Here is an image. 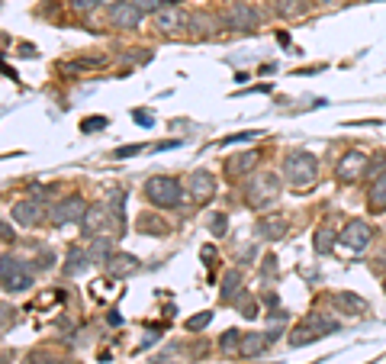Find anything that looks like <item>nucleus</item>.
I'll return each instance as SVG.
<instances>
[{
	"label": "nucleus",
	"mask_w": 386,
	"mask_h": 364,
	"mask_svg": "<svg viewBox=\"0 0 386 364\" xmlns=\"http://www.w3.org/2000/svg\"><path fill=\"white\" fill-rule=\"evenodd\" d=\"M155 23H158V29H165V32H178L180 26H187V16L171 3V7H161V10L155 13Z\"/></svg>",
	"instance_id": "17"
},
{
	"label": "nucleus",
	"mask_w": 386,
	"mask_h": 364,
	"mask_svg": "<svg viewBox=\"0 0 386 364\" xmlns=\"http://www.w3.org/2000/svg\"><path fill=\"white\" fill-rule=\"evenodd\" d=\"M0 284H3L7 293H23V290L32 287V268L23 258L3 255V261H0Z\"/></svg>",
	"instance_id": "3"
},
{
	"label": "nucleus",
	"mask_w": 386,
	"mask_h": 364,
	"mask_svg": "<svg viewBox=\"0 0 386 364\" xmlns=\"http://www.w3.org/2000/svg\"><path fill=\"white\" fill-rule=\"evenodd\" d=\"M258 236L261 239H283L287 236V219L283 216H264L258 223Z\"/></svg>",
	"instance_id": "19"
},
{
	"label": "nucleus",
	"mask_w": 386,
	"mask_h": 364,
	"mask_svg": "<svg viewBox=\"0 0 386 364\" xmlns=\"http://www.w3.org/2000/svg\"><path fill=\"white\" fill-rule=\"evenodd\" d=\"M187 184H190V197H193L197 204H206L209 197L216 193V178L209 171H193Z\"/></svg>",
	"instance_id": "11"
},
{
	"label": "nucleus",
	"mask_w": 386,
	"mask_h": 364,
	"mask_svg": "<svg viewBox=\"0 0 386 364\" xmlns=\"http://www.w3.org/2000/svg\"><path fill=\"white\" fill-rule=\"evenodd\" d=\"M145 197L152 200L155 206L167 210V206H178L184 200V187H180L174 178H165V174H155L145 181Z\"/></svg>",
	"instance_id": "4"
},
{
	"label": "nucleus",
	"mask_w": 386,
	"mask_h": 364,
	"mask_svg": "<svg viewBox=\"0 0 386 364\" xmlns=\"http://www.w3.org/2000/svg\"><path fill=\"white\" fill-rule=\"evenodd\" d=\"M341 242H345L351 252H364V248L374 242V229H370V223H364V219H351V223L341 229Z\"/></svg>",
	"instance_id": "7"
},
{
	"label": "nucleus",
	"mask_w": 386,
	"mask_h": 364,
	"mask_svg": "<svg viewBox=\"0 0 386 364\" xmlns=\"http://www.w3.org/2000/svg\"><path fill=\"white\" fill-rule=\"evenodd\" d=\"M213 232H226V216H213Z\"/></svg>",
	"instance_id": "35"
},
{
	"label": "nucleus",
	"mask_w": 386,
	"mask_h": 364,
	"mask_svg": "<svg viewBox=\"0 0 386 364\" xmlns=\"http://www.w3.org/2000/svg\"><path fill=\"white\" fill-rule=\"evenodd\" d=\"M277 339V332H267V335H261V332H248L245 339H241V345H239V354L241 358H254V354H261L267 345Z\"/></svg>",
	"instance_id": "16"
},
{
	"label": "nucleus",
	"mask_w": 386,
	"mask_h": 364,
	"mask_svg": "<svg viewBox=\"0 0 386 364\" xmlns=\"http://www.w3.org/2000/svg\"><path fill=\"white\" fill-rule=\"evenodd\" d=\"M97 3H104V0H71L74 10H91V7H97Z\"/></svg>",
	"instance_id": "32"
},
{
	"label": "nucleus",
	"mask_w": 386,
	"mask_h": 364,
	"mask_svg": "<svg viewBox=\"0 0 386 364\" xmlns=\"http://www.w3.org/2000/svg\"><path fill=\"white\" fill-rule=\"evenodd\" d=\"M258 132H239V136H229V139H222L219 145H235V142H248V139H254Z\"/></svg>",
	"instance_id": "31"
},
{
	"label": "nucleus",
	"mask_w": 386,
	"mask_h": 364,
	"mask_svg": "<svg viewBox=\"0 0 386 364\" xmlns=\"http://www.w3.org/2000/svg\"><path fill=\"white\" fill-rule=\"evenodd\" d=\"M132 117H136V123H142V126H152V113H142V110H136Z\"/></svg>",
	"instance_id": "37"
},
{
	"label": "nucleus",
	"mask_w": 386,
	"mask_h": 364,
	"mask_svg": "<svg viewBox=\"0 0 386 364\" xmlns=\"http://www.w3.org/2000/svg\"><path fill=\"white\" fill-rule=\"evenodd\" d=\"M0 232H3V236H0L3 242H13V239H16V236H13V229H10V223H7V219H3V226H0Z\"/></svg>",
	"instance_id": "36"
},
{
	"label": "nucleus",
	"mask_w": 386,
	"mask_h": 364,
	"mask_svg": "<svg viewBox=\"0 0 386 364\" xmlns=\"http://www.w3.org/2000/svg\"><path fill=\"white\" fill-rule=\"evenodd\" d=\"M332 232H328V229H319V232H315V248H319V252H328V248H332Z\"/></svg>",
	"instance_id": "27"
},
{
	"label": "nucleus",
	"mask_w": 386,
	"mask_h": 364,
	"mask_svg": "<svg viewBox=\"0 0 386 364\" xmlns=\"http://www.w3.org/2000/svg\"><path fill=\"white\" fill-rule=\"evenodd\" d=\"M239 345H241V335H239V332H235V329H229V332L222 335V342H219V348H222V352H235V348H239Z\"/></svg>",
	"instance_id": "25"
},
{
	"label": "nucleus",
	"mask_w": 386,
	"mask_h": 364,
	"mask_svg": "<svg viewBox=\"0 0 386 364\" xmlns=\"http://www.w3.org/2000/svg\"><path fill=\"white\" fill-rule=\"evenodd\" d=\"M254 165H258V151H245V155H232L226 161V174H229L232 181H239L245 174L254 171Z\"/></svg>",
	"instance_id": "13"
},
{
	"label": "nucleus",
	"mask_w": 386,
	"mask_h": 364,
	"mask_svg": "<svg viewBox=\"0 0 386 364\" xmlns=\"http://www.w3.org/2000/svg\"><path fill=\"white\" fill-rule=\"evenodd\" d=\"M335 329H338V322L335 319H325L322 313H313V316H306L303 326H296V329H293L290 345L293 348H296V345H309V342H315L319 335L335 332Z\"/></svg>",
	"instance_id": "5"
},
{
	"label": "nucleus",
	"mask_w": 386,
	"mask_h": 364,
	"mask_svg": "<svg viewBox=\"0 0 386 364\" xmlns=\"http://www.w3.org/2000/svg\"><path fill=\"white\" fill-rule=\"evenodd\" d=\"M110 219H113V213H106L104 206H91L87 216H84V232H87V236H100Z\"/></svg>",
	"instance_id": "18"
},
{
	"label": "nucleus",
	"mask_w": 386,
	"mask_h": 364,
	"mask_svg": "<svg viewBox=\"0 0 386 364\" xmlns=\"http://www.w3.org/2000/svg\"><path fill=\"white\" fill-rule=\"evenodd\" d=\"M241 313H245V316H258V306H254V300H241Z\"/></svg>",
	"instance_id": "34"
},
{
	"label": "nucleus",
	"mask_w": 386,
	"mask_h": 364,
	"mask_svg": "<svg viewBox=\"0 0 386 364\" xmlns=\"http://www.w3.org/2000/svg\"><path fill=\"white\" fill-rule=\"evenodd\" d=\"M132 3H136L142 13H158L161 10V0H132Z\"/></svg>",
	"instance_id": "28"
},
{
	"label": "nucleus",
	"mask_w": 386,
	"mask_h": 364,
	"mask_svg": "<svg viewBox=\"0 0 386 364\" xmlns=\"http://www.w3.org/2000/svg\"><path fill=\"white\" fill-rule=\"evenodd\" d=\"M138 229H142V232H152V236H165L167 232V226L161 223L158 216H142V219H138Z\"/></svg>",
	"instance_id": "24"
},
{
	"label": "nucleus",
	"mask_w": 386,
	"mask_h": 364,
	"mask_svg": "<svg viewBox=\"0 0 386 364\" xmlns=\"http://www.w3.org/2000/svg\"><path fill=\"white\" fill-rule=\"evenodd\" d=\"M277 197H280V178L274 171H261L245 181V204L254 206V210L271 206Z\"/></svg>",
	"instance_id": "1"
},
{
	"label": "nucleus",
	"mask_w": 386,
	"mask_h": 364,
	"mask_svg": "<svg viewBox=\"0 0 386 364\" xmlns=\"http://www.w3.org/2000/svg\"><path fill=\"white\" fill-rule=\"evenodd\" d=\"M367 204H370V210H374V213H383V210H386V171L380 174L374 184H370Z\"/></svg>",
	"instance_id": "20"
},
{
	"label": "nucleus",
	"mask_w": 386,
	"mask_h": 364,
	"mask_svg": "<svg viewBox=\"0 0 386 364\" xmlns=\"http://www.w3.org/2000/svg\"><path fill=\"white\" fill-rule=\"evenodd\" d=\"M87 268H91V252H84L81 245L68 248V255H64V274H68V278H77V274H84Z\"/></svg>",
	"instance_id": "14"
},
{
	"label": "nucleus",
	"mask_w": 386,
	"mask_h": 364,
	"mask_svg": "<svg viewBox=\"0 0 386 364\" xmlns=\"http://www.w3.org/2000/svg\"><path fill=\"white\" fill-rule=\"evenodd\" d=\"M209 322H213V313H200V316L187 319V329H190V332H200V329H206Z\"/></svg>",
	"instance_id": "26"
},
{
	"label": "nucleus",
	"mask_w": 386,
	"mask_h": 364,
	"mask_svg": "<svg viewBox=\"0 0 386 364\" xmlns=\"http://www.w3.org/2000/svg\"><path fill=\"white\" fill-rule=\"evenodd\" d=\"M142 16H145V13L138 10L132 0H123V3L110 7V23H113L116 29H136L138 23H142Z\"/></svg>",
	"instance_id": "9"
},
{
	"label": "nucleus",
	"mask_w": 386,
	"mask_h": 364,
	"mask_svg": "<svg viewBox=\"0 0 386 364\" xmlns=\"http://www.w3.org/2000/svg\"><path fill=\"white\" fill-rule=\"evenodd\" d=\"M13 219L20 226H39L42 219H45V213H42V204L39 200H23V204H16L13 206Z\"/></svg>",
	"instance_id": "12"
},
{
	"label": "nucleus",
	"mask_w": 386,
	"mask_h": 364,
	"mask_svg": "<svg viewBox=\"0 0 386 364\" xmlns=\"http://www.w3.org/2000/svg\"><path fill=\"white\" fill-rule=\"evenodd\" d=\"M29 197H32V200H45V197H49V187H39V184H32V187H29Z\"/></svg>",
	"instance_id": "33"
},
{
	"label": "nucleus",
	"mask_w": 386,
	"mask_h": 364,
	"mask_svg": "<svg viewBox=\"0 0 386 364\" xmlns=\"http://www.w3.org/2000/svg\"><path fill=\"white\" fill-rule=\"evenodd\" d=\"M241 271H229V274H226V278H222V300L226 303H232L235 300V297H239L241 293Z\"/></svg>",
	"instance_id": "21"
},
{
	"label": "nucleus",
	"mask_w": 386,
	"mask_h": 364,
	"mask_svg": "<svg viewBox=\"0 0 386 364\" xmlns=\"http://www.w3.org/2000/svg\"><path fill=\"white\" fill-rule=\"evenodd\" d=\"M84 132H91V129H106V119L104 117H94V119H84L81 123Z\"/></svg>",
	"instance_id": "30"
},
{
	"label": "nucleus",
	"mask_w": 386,
	"mask_h": 364,
	"mask_svg": "<svg viewBox=\"0 0 386 364\" xmlns=\"http://www.w3.org/2000/svg\"><path fill=\"white\" fill-rule=\"evenodd\" d=\"M110 248H113V242H110V239L97 236L94 242H91V261H100V265H106V261L113 258V252H110Z\"/></svg>",
	"instance_id": "22"
},
{
	"label": "nucleus",
	"mask_w": 386,
	"mask_h": 364,
	"mask_svg": "<svg viewBox=\"0 0 386 364\" xmlns=\"http://www.w3.org/2000/svg\"><path fill=\"white\" fill-rule=\"evenodd\" d=\"M222 23L229 29H254L258 26V10L248 7V3H232L229 10H226V16H222Z\"/></svg>",
	"instance_id": "10"
},
{
	"label": "nucleus",
	"mask_w": 386,
	"mask_h": 364,
	"mask_svg": "<svg viewBox=\"0 0 386 364\" xmlns=\"http://www.w3.org/2000/svg\"><path fill=\"white\" fill-rule=\"evenodd\" d=\"M335 174H338V181H341V184L361 181V178L367 174V158L361 155V151H348V155H341V161H338Z\"/></svg>",
	"instance_id": "8"
},
{
	"label": "nucleus",
	"mask_w": 386,
	"mask_h": 364,
	"mask_svg": "<svg viewBox=\"0 0 386 364\" xmlns=\"http://www.w3.org/2000/svg\"><path fill=\"white\" fill-rule=\"evenodd\" d=\"M283 174H287V181H290L293 187L309 191L315 184V174H319V161H315V155H309V151H293L290 158L283 161Z\"/></svg>",
	"instance_id": "2"
},
{
	"label": "nucleus",
	"mask_w": 386,
	"mask_h": 364,
	"mask_svg": "<svg viewBox=\"0 0 386 364\" xmlns=\"http://www.w3.org/2000/svg\"><path fill=\"white\" fill-rule=\"evenodd\" d=\"M332 300H335V306H345V310H354V313H367V303L361 300V297H354V293H335Z\"/></svg>",
	"instance_id": "23"
},
{
	"label": "nucleus",
	"mask_w": 386,
	"mask_h": 364,
	"mask_svg": "<svg viewBox=\"0 0 386 364\" xmlns=\"http://www.w3.org/2000/svg\"><path fill=\"white\" fill-rule=\"evenodd\" d=\"M106 271H110V278H132V274L138 271V258L119 252V255H113L110 261H106Z\"/></svg>",
	"instance_id": "15"
},
{
	"label": "nucleus",
	"mask_w": 386,
	"mask_h": 364,
	"mask_svg": "<svg viewBox=\"0 0 386 364\" xmlns=\"http://www.w3.org/2000/svg\"><path fill=\"white\" fill-rule=\"evenodd\" d=\"M87 210H91V206L84 204V197L71 193V197H64V200H58V204H55V210L49 213V219H52V226L84 223V216H87Z\"/></svg>",
	"instance_id": "6"
},
{
	"label": "nucleus",
	"mask_w": 386,
	"mask_h": 364,
	"mask_svg": "<svg viewBox=\"0 0 386 364\" xmlns=\"http://www.w3.org/2000/svg\"><path fill=\"white\" fill-rule=\"evenodd\" d=\"M132 155H142V145H123L113 151V158H132Z\"/></svg>",
	"instance_id": "29"
}]
</instances>
